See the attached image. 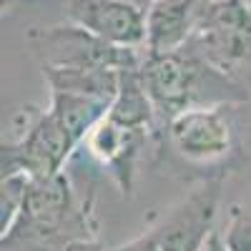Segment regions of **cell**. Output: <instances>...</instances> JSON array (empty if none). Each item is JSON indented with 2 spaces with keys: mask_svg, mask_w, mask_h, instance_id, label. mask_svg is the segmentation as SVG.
I'll use <instances>...</instances> for the list:
<instances>
[{
  "mask_svg": "<svg viewBox=\"0 0 251 251\" xmlns=\"http://www.w3.org/2000/svg\"><path fill=\"white\" fill-rule=\"evenodd\" d=\"M203 251H228V249H226V244H224V239H221V231H216L211 239L206 241Z\"/></svg>",
  "mask_w": 251,
  "mask_h": 251,
  "instance_id": "18",
  "label": "cell"
},
{
  "mask_svg": "<svg viewBox=\"0 0 251 251\" xmlns=\"http://www.w3.org/2000/svg\"><path fill=\"white\" fill-rule=\"evenodd\" d=\"M113 251H161V249H158L153 234L146 231V234H141V236H136V239H131V241H126V244L116 246Z\"/></svg>",
  "mask_w": 251,
  "mask_h": 251,
  "instance_id": "16",
  "label": "cell"
},
{
  "mask_svg": "<svg viewBox=\"0 0 251 251\" xmlns=\"http://www.w3.org/2000/svg\"><path fill=\"white\" fill-rule=\"evenodd\" d=\"M156 116H158L156 106H153V100H151L149 91L143 86V78H141V66L121 71L118 93L111 100L108 118L116 121L118 126H123V128L149 133Z\"/></svg>",
  "mask_w": 251,
  "mask_h": 251,
  "instance_id": "11",
  "label": "cell"
},
{
  "mask_svg": "<svg viewBox=\"0 0 251 251\" xmlns=\"http://www.w3.org/2000/svg\"><path fill=\"white\" fill-rule=\"evenodd\" d=\"M234 106L188 108L169 121V141L174 151L199 166L224 163L236 149V131L226 111Z\"/></svg>",
  "mask_w": 251,
  "mask_h": 251,
  "instance_id": "6",
  "label": "cell"
},
{
  "mask_svg": "<svg viewBox=\"0 0 251 251\" xmlns=\"http://www.w3.org/2000/svg\"><path fill=\"white\" fill-rule=\"evenodd\" d=\"M28 183H30L28 174H13L0 178V236L8 234L15 219L20 216Z\"/></svg>",
  "mask_w": 251,
  "mask_h": 251,
  "instance_id": "14",
  "label": "cell"
},
{
  "mask_svg": "<svg viewBox=\"0 0 251 251\" xmlns=\"http://www.w3.org/2000/svg\"><path fill=\"white\" fill-rule=\"evenodd\" d=\"M183 48L239 78V71L251 66V10L241 0H211L201 25Z\"/></svg>",
  "mask_w": 251,
  "mask_h": 251,
  "instance_id": "4",
  "label": "cell"
},
{
  "mask_svg": "<svg viewBox=\"0 0 251 251\" xmlns=\"http://www.w3.org/2000/svg\"><path fill=\"white\" fill-rule=\"evenodd\" d=\"M141 78L156 113L171 121L174 116L201 106H239L249 100V88L188 48L171 53H146L141 60Z\"/></svg>",
  "mask_w": 251,
  "mask_h": 251,
  "instance_id": "1",
  "label": "cell"
},
{
  "mask_svg": "<svg viewBox=\"0 0 251 251\" xmlns=\"http://www.w3.org/2000/svg\"><path fill=\"white\" fill-rule=\"evenodd\" d=\"M211 0H153L146 10V53L181 50L194 38Z\"/></svg>",
  "mask_w": 251,
  "mask_h": 251,
  "instance_id": "9",
  "label": "cell"
},
{
  "mask_svg": "<svg viewBox=\"0 0 251 251\" xmlns=\"http://www.w3.org/2000/svg\"><path fill=\"white\" fill-rule=\"evenodd\" d=\"M146 141L143 131H131L123 128L108 116L103 118L96 128L86 136V149L88 153L113 174L118 186L123 188V194L131 191V181H133V166L138 158V151Z\"/></svg>",
  "mask_w": 251,
  "mask_h": 251,
  "instance_id": "10",
  "label": "cell"
},
{
  "mask_svg": "<svg viewBox=\"0 0 251 251\" xmlns=\"http://www.w3.org/2000/svg\"><path fill=\"white\" fill-rule=\"evenodd\" d=\"M8 126L13 136L0 143V178L13 174H28L33 178L60 174L78 149V143L48 108L38 111L25 106Z\"/></svg>",
  "mask_w": 251,
  "mask_h": 251,
  "instance_id": "3",
  "label": "cell"
},
{
  "mask_svg": "<svg viewBox=\"0 0 251 251\" xmlns=\"http://www.w3.org/2000/svg\"><path fill=\"white\" fill-rule=\"evenodd\" d=\"M241 3H244V5H246V8L251 10V0H241Z\"/></svg>",
  "mask_w": 251,
  "mask_h": 251,
  "instance_id": "20",
  "label": "cell"
},
{
  "mask_svg": "<svg viewBox=\"0 0 251 251\" xmlns=\"http://www.w3.org/2000/svg\"><path fill=\"white\" fill-rule=\"evenodd\" d=\"M93 221L86 206H78L66 171L30 176L20 216L0 236L3 251H63L75 239H93Z\"/></svg>",
  "mask_w": 251,
  "mask_h": 251,
  "instance_id": "2",
  "label": "cell"
},
{
  "mask_svg": "<svg viewBox=\"0 0 251 251\" xmlns=\"http://www.w3.org/2000/svg\"><path fill=\"white\" fill-rule=\"evenodd\" d=\"M63 251H113V249H106L93 236V239H75V241L63 246Z\"/></svg>",
  "mask_w": 251,
  "mask_h": 251,
  "instance_id": "17",
  "label": "cell"
},
{
  "mask_svg": "<svg viewBox=\"0 0 251 251\" xmlns=\"http://www.w3.org/2000/svg\"><path fill=\"white\" fill-rule=\"evenodd\" d=\"M71 23L121 48L146 46V10L131 0H71Z\"/></svg>",
  "mask_w": 251,
  "mask_h": 251,
  "instance_id": "8",
  "label": "cell"
},
{
  "mask_svg": "<svg viewBox=\"0 0 251 251\" xmlns=\"http://www.w3.org/2000/svg\"><path fill=\"white\" fill-rule=\"evenodd\" d=\"M131 3H136V5H141L143 10H149V5L153 3V0H131Z\"/></svg>",
  "mask_w": 251,
  "mask_h": 251,
  "instance_id": "19",
  "label": "cell"
},
{
  "mask_svg": "<svg viewBox=\"0 0 251 251\" xmlns=\"http://www.w3.org/2000/svg\"><path fill=\"white\" fill-rule=\"evenodd\" d=\"M28 40L40 55V66H63V68H138L141 55L133 48H121L106 43L103 38L88 33L75 23L53 25V28H33Z\"/></svg>",
  "mask_w": 251,
  "mask_h": 251,
  "instance_id": "5",
  "label": "cell"
},
{
  "mask_svg": "<svg viewBox=\"0 0 251 251\" xmlns=\"http://www.w3.org/2000/svg\"><path fill=\"white\" fill-rule=\"evenodd\" d=\"M108 108H111V100L68 93V91H50V103H48V111L58 118V123L68 131V136L78 146L108 116Z\"/></svg>",
  "mask_w": 251,
  "mask_h": 251,
  "instance_id": "12",
  "label": "cell"
},
{
  "mask_svg": "<svg viewBox=\"0 0 251 251\" xmlns=\"http://www.w3.org/2000/svg\"><path fill=\"white\" fill-rule=\"evenodd\" d=\"M50 91H68L80 96H93L113 100L118 93L121 71L108 68H63V66H40ZM126 71V68H123Z\"/></svg>",
  "mask_w": 251,
  "mask_h": 251,
  "instance_id": "13",
  "label": "cell"
},
{
  "mask_svg": "<svg viewBox=\"0 0 251 251\" xmlns=\"http://www.w3.org/2000/svg\"><path fill=\"white\" fill-rule=\"evenodd\" d=\"M221 239L228 251H251V203L231 206Z\"/></svg>",
  "mask_w": 251,
  "mask_h": 251,
  "instance_id": "15",
  "label": "cell"
},
{
  "mask_svg": "<svg viewBox=\"0 0 251 251\" xmlns=\"http://www.w3.org/2000/svg\"><path fill=\"white\" fill-rule=\"evenodd\" d=\"M221 201V178L206 181L191 196L178 201L151 234L161 251H203L216 234V216Z\"/></svg>",
  "mask_w": 251,
  "mask_h": 251,
  "instance_id": "7",
  "label": "cell"
}]
</instances>
